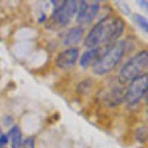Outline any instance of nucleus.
<instances>
[{"instance_id": "nucleus-1", "label": "nucleus", "mask_w": 148, "mask_h": 148, "mask_svg": "<svg viewBox=\"0 0 148 148\" xmlns=\"http://www.w3.org/2000/svg\"><path fill=\"white\" fill-rule=\"evenodd\" d=\"M125 23L119 17L107 16L100 20L88 33L84 45L88 49L109 46L124 33Z\"/></svg>"}, {"instance_id": "nucleus-2", "label": "nucleus", "mask_w": 148, "mask_h": 148, "mask_svg": "<svg viewBox=\"0 0 148 148\" xmlns=\"http://www.w3.org/2000/svg\"><path fill=\"white\" fill-rule=\"evenodd\" d=\"M127 49L125 41H116L108 46L98 62L92 66L95 75H103L111 72L124 56Z\"/></svg>"}, {"instance_id": "nucleus-3", "label": "nucleus", "mask_w": 148, "mask_h": 148, "mask_svg": "<svg viewBox=\"0 0 148 148\" xmlns=\"http://www.w3.org/2000/svg\"><path fill=\"white\" fill-rule=\"evenodd\" d=\"M53 11L48 22L49 28H60L67 25L77 12V2L74 0L54 1Z\"/></svg>"}, {"instance_id": "nucleus-4", "label": "nucleus", "mask_w": 148, "mask_h": 148, "mask_svg": "<svg viewBox=\"0 0 148 148\" xmlns=\"http://www.w3.org/2000/svg\"><path fill=\"white\" fill-rule=\"evenodd\" d=\"M148 54L146 50H143L134 55L121 67L119 73V80L123 84L147 74Z\"/></svg>"}, {"instance_id": "nucleus-5", "label": "nucleus", "mask_w": 148, "mask_h": 148, "mask_svg": "<svg viewBox=\"0 0 148 148\" xmlns=\"http://www.w3.org/2000/svg\"><path fill=\"white\" fill-rule=\"evenodd\" d=\"M147 75H142L130 82L127 88H126L125 99L130 106H133L141 101L147 92Z\"/></svg>"}, {"instance_id": "nucleus-6", "label": "nucleus", "mask_w": 148, "mask_h": 148, "mask_svg": "<svg viewBox=\"0 0 148 148\" xmlns=\"http://www.w3.org/2000/svg\"><path fill=\"white\" fill-rule=\"evenodd\" d=\"M124 84L118 79V82H114L106 88L103 92V101L108 106L115 107L119 106L125 99L126 88Z\"/></svg>"}, {"instance_id": "nucleus-7", "label": "nucleus", "mask_w": 148, "mask_h": 148, "mask_svg": "<svg viewBox=\"0 0 148 148\" xmlns=\"http://www.w3.org/2000/svg\"><path fill=\"white\" fill-rule=\"evenodd\" d=\"M98 1H81L77 7V21L79 25H88L95 19L99 11Z\"/></svg>"}, {"instance_id": "nucleus-8", "label": "nucleus", "mask_w": 148, "mask_h": 148, "mask_svg": "<svg viewBox=\"0 0 148 148\" xmlns=\"http://www.w3.org/2000/svg\"><path fill=\"white\" fill-rule=\"evenodd\" d=\"M79 50L77 48L70 47L61 51L57 55L56 64L62 69H69L74 66L77 61Z\"/></svg>"}, {"instance_id": "nucleus-9", "label": "nucleus", "mask_w": 148, "mask_h": 148, "mask_svg": "<svg viewBox=\"0 0 148 148\" xmlns=\"http://www.w3.org/2000/svg\"><path fill=\"white\" fill-rule=\"evenodd\" d=\"M105 51V50H104ZM102 47H95L88 49L82 53L79 59V64L82 68H88L90 66H93L103 53L104 52Z\"/></svg>"}, {"instance_id": "nucleus-10", "label": "nucleus", "mask_w": 148, "mask_h": 148, "mask_svg": "<svg viewBox=\"0 0 148 148\" xmlns=\"http://www.w3.org/2000/svg\"><path fill=\"white\" fill-rule=\"evenodd\" d=\"M84 29L81 26H76L71 28L64 38L63 43L65 46L73 47L77 44L84 36Z\"/></svg>"}, {"instance_id": "nucleus-11", "label": "nucleus", "mask_w": 148, "mask_h": 148, "mask_svg": "<svg viewBox=\"0 0 148 148\" xmlns=\"http://www.w3.org/2000/svg\"><path fill=\"white\" fill-rule=\"evenodd\" d=\"M7 135L9 140H10L12 148H21L23 143V135L21 130L18 126H13Z\"/></svg>"}, {"instance_id": "nucleus-12", "label": "nucleus", "mask_w": 148, "mask_h": 148, "mask_svg": "<svg viewBox=\"0 0 148 148\" xmlns=\"http://www.w3.org/2000/svg\"><path fill=\"white\" fill-rule=\"evenodd\" d=\"M133 20L140 28L147 33L148 30V23L145 17L140 14H134L133 15Z\"/></svg>"}, {"instance_id": "nucleus-13", "label": "nucleus", "mask_w": 148, "mask_h": 148, "mask_svg": "<svg viewBox=\"0 0 148 148\" xmlns=\"http://www.w3.org/2000/svg\"><path fill=\"white\" fill-rule=\"evenodd\" d=\"M147 129L145 127H143V128L139 129L136 133V136H137V140H140L141 143H143L147 140Z\"/></svg>"}, {"instance_id": "nucleus-14", "label": "nucleus", "mask_w": 148, "mask_h": 148, "mask_svg": "<svg viewBox=\"0 0 148 148\" xmlns=\"http://www.w3.org/2000/svg\"><path fill=\"white\" fill-rule=\"evenodd\" d=\"M21 148H35V140L32 137L26 139L23 141Z\"/></svg>"}, {"instance_id": "nucleus-15", "label": "nucleus", "mask_w": 148, "mask_h": 148, "mask_svg": "<svg viewBox=\"0 0 148 148\" xmlns=\"http://www.w3.org/2000/svg\"><path fill=\"white\" fill-rule=\"evenodd\" d=\"M46 15H45L44 14H42L41 16H40V17H39L38 19V22L39 23H43V22L46 20Z\"/></svg>"}, {"instance_id": "nucleus-16", "label": "nucleus", "mask_w": 148, "mask_h": 148, "mask_svg": "<svg viewBox=\"0 0 148 148\" xmlns=\"http://www.w3.org/2000/svg\"><path fill=\"white\" fill-rule=\"evenodd\" d=\"M140 3L143 6V7H145V8H147V1H140Z\"/></svg>"}]
</instances>
